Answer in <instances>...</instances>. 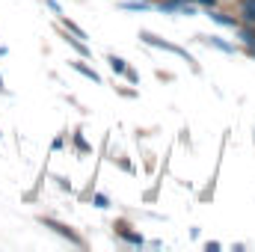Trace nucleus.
Wrapping results in <instances>:
<instances>
[{
  "label": "nucleus",
  "instance_id": "f03ea898",
  "mask_svg": "<svg viewBox=\"0 0 255 252\" xmlns=\"http://www.w3.org/2000/svg\"><path fill=\"white\" fill-rule=\"evenodd\" d=\"M74 68H77V71H80V74H86V77H92V80H95V83H98V80H101V77H98V74H95V71H92V68H86V65H83V63H74Z\"/></svg>",
  "mask_w": 255,
  "mask_h": 252
},
{
  "label": "nucleus",
  "instance_id": "f257e3e1",
  "mask_svg": "<svg viewBox=\"0 0 255 252\" xmlns=\"http://www.w3.org/2000/svg\"><path fill=\"white\" fill-rule=\"evenodd\" d=\"M42 226H48V229H54L57 235H63L65 241H71L74 247H80V244H83V241H80V238H77V235H74V232L68 229V226H63V223H57V220H48V217H42Z\"/></svg>",
  "mask_w": 255,
  "mask_h": 252
},
{
  "label": "nucleus",
  "instance_id": "7ed1b4c3",
  "mask_svg": "<svg viewBox=\"0 0 255 252\" xmlns=\"http://www.w3.org/2000/svg\"><path fill=\"white\" fill-rule=\"evenodd\" d=\"M244 15H247V21H250V24H255V0H250V3H247Z\"/></svg>",
  "mask_w": 255,
  "mask_h": 252
},
{
  "label": "nucleus",
  "instance_id": "39448f33",
  "mask_svg": "<svg viewBox=\"0 0 255 252\" xmlns=\"http://www.w3.org/2000/svg\"><path fill=\"white\" fill-rule=\"evenodd\" d=\"M63 24L68 27V30H71V33H74V36H80V39H83V30H80L77 24H71V21H63Z\"/></svg>",
  "mask_w": 255,
  "mask_h": 252
},
{
  "label": "nucleus",
  "instance_id": "20e7f679",
  "mask_svg": "<svg viewBox=\"0 0 255 252\" xmlns=\"http://www.w3.org/2000/svg\"><path fill=\"white\" fill-rule=\"evenodd\" d=\"M110 68H113V71H125V60H119V57H110Z\"/></svg>",
  "mask_w": 255,
  "mask_h": 252
}]
</instances>
